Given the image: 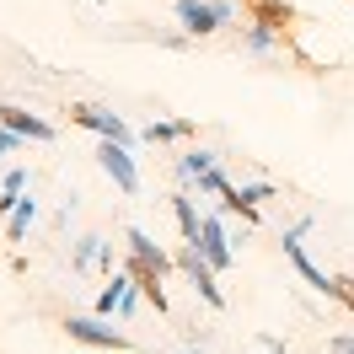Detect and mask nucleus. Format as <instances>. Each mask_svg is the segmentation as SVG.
<instances>
[{
  "instance_id": "1",
  "label": "nucleus",
  "mask_w": 354,
  "mask_h": 354,
  "mask_svg": "<svg viewBox=\"0 0 354 354\" xmlns=\"http://www.w3.org/2000/svg\"><path fill=\"white\" fill-rule=\"evenodd\" d=\"M177 17L188 27V38H209L236 22V0H177Z\"/></svg>"
},
{
  "instance_id": "2",
  "label": "nucleus",
  "mask_w": 354,
  "mask_h": 354,
  "mask_svg": "<svg viewBox=\"0 0 354 354\" xmlns=\"http://www.w3.org/2000/svg\"><path fill=\"white\" fill-rule=\"evenodd\" d=\"M177 268H183V274L194 279V290H199V295H204V306H215V311L225 306L221 285H215V263H209V258H204V252H199V242H188V247H183V252H177Z\"/></svg>"
},
{
  "instance_id": "3",
  "label": "nucleus",
  "mask_w": 354,
  "mask_h": 354,
  "mask_svg": "<svg viewBox=\"0 0 354 354\" xmlns=\"http://www.w3.org/2000/svg\"><path fill=\"white\" fill-rule=\"evenodd\" d=\"M97 167L124 188V194H140V167H134V156H129V145H118V140H102L97 145Z\"/></svg>"
},
{
  "instance_id": "4",
  "label": "nucleus",
  "mask_w": 354,
  "mask_h": 354,
  "mask_svg": "<svg viewBox=\"0 0 354 354\" xmlns=\"http://www.w3.org/2000/svg\"><path fill=\"white\" fill-rule=\"evenodd\" d=\"M70 118L81 124V129H91V134H102V140H118V145H134V134H129V124L118 118V113H108V108H91V102H81V108H70Z\"/></svg>"
},
{
  "instance_id": "5",
  "label": "nucleus",
  "mask_w": 354,
  "mask_h": 354,
  "mask_svg": "<svg viewBox=\"0 0 354 354\" xmlns=\"http://www.w3.org/2000/svg\"><path fill=\"white\" fill-rule=\"evenodd\" d=\"M65 333L75 338V344H91V349H129V338L118 328H108L102 317H70Z\"/></svg>"
},
{
  "instance_id": "6",
  "label": "nucleus",
  "mask_w": 354,
  "mask_h": 354,
  "mask_svg": "<svg viewBox=\"0 0 354 354\" xmlns=\"http://www.w3.org/2000/svg\"><path fill=\"white\" fill-rule=\"evenodd\" d=\"M199 252L215 263V274L221 268H231V258H236V247L225 242V225H221V215H204V231H199Z\"/></svg>"
},
{
  "instance_id": "7",
  "label": "nucleus",
  "mask_w": 354,
  "mask_h": 354,
  "mask_svg": "<svg viewBox=\"0 0 354 354\" xmlns=\"http://www.w3.org/2000/svg\"><path fill=\"white\" fill-rule=\"evenodd\" d=\"M124 242H129V252H134V258H140V263H145V268H156L161 279L172 274V252H167V247L156 242L151 231H140V225H134V231H129V236H124Z\"/></svg>"
},
{
  "instance_id": "8",
  "label": "nucleus",
  "mask_w": 354,
  "mask_h": 354,
  "mask_svg": "<svg viewBox=\"0 0 354 354\" xmlns=\"http://www.w3.org/2000/svg\"><path fill=\"white\" fill-rule=\"evenodd\" d=\"M0 124H11V129L22 134V140H54V124H44V118H32L27 108H11V102H0Z\"/></svg>"
},
{
  "instance_id": "9",
  "label": "nucleus",
  "mask_w": 354,
  "mask_h": 354,
  "mask_svg": "<svg viewBox=\"0 0 354 354\" xmlns=\"http://www.w3.org/2000/svg\"><path fill=\"white\" fill-rule=\"evenodd\" d=\"M209 167H221V156H215V151H204V145H194V151H183V156H177V177H183V183H194V177L209 172Z\"/></svg>"
},
{
  "instance_id": "10",
  "label": "nucleus",
  "mask_w": 354,
  "mask_h": 354,
  "mask_svg": "<svg viewBox=\"0 0 354 354\" xmlns=\"http://www.w3.org/2000/svg\"><path fill=\"white\" fill-rule=\"evenodd\" d=\"M129 285H134V274H129V268H118V274L108 279V290L97 295V317H113V311L124 306V290H129Z\"/></svg>"
},
{
  "instance_id": "11",
  "label": "nucleus",
  "mask_w": 354,
  "mask_h": 354,
  "mask_svg": "<svg viewBox=\"0 0 354 354\" xmlns=\"http://www.w3.org/2000/svg\"><path fill=\"white\" fill-rule=\"evenodd\" d=\"M172 215H177V225H183V236H188V242H199L204 221H199V209H194V199H188V194H172Z\"/></svg>"
},
{
  "instance_id": "12",
  "label": "nucleus",
  "mask_w": 354,
  "mask_h": 354,
  "mask_svg": "<svg viewBox=\"0 0 354 354\" xmlns=\"http://www.w3.org/2000/svg\"><path fill=\"white\" fill-rule=\"evenodd\" d=\"M247 48H252V54H274V48H279V27L274 22H252L247 27Z\"/></svg>"
},
{
  "instance_id": "13",
  "label": "nucleus",
  "mask_w": 354,
  "mask_h": 354,
  "mask_svg": "<svg viewBox=\"0 0 354 354\" xmlns=\"http://www.w3.org/2000/svg\"><path fill=\"white\" fill-rule=\"evenodd\" d=\"M32 221H38V204H32V199H17V209H11V225H6V236H11V242H22Z\"/></svg>"
},
{
  "instance_id": "14",
  "label": "nucleus",
  "mask_w": 354,
  "mask_h": 354,
  "mask_svg": "<svg viewBox=\"0 0 354 354\" xmlns=\"http://www.w3.org/2000/svg\"><path fill=\"white\" fill-rule=\"evenodd\" d=\"M177 134H194V124H188V118H177V124H151L145 140H151V145H167V140H177Z\"/></svg>"
},
{
  "instance_id": "15",
  "label": "nucleus",
  "mask_w": 354,
  "mask_h": 354,
  "mask_svg": "<svg viewBox=\"0 0 354 354\" xmlns=\"http://www.w3.org/2000/svg\"><path fill=\"white\" fill-rule=\"evenodd\" d=\"M194 188H199V194H225L231 183H225V172H221V167H209V172H199V177H194Z\"/></svg>"
},
{
  "instance_id": "16",
  "label": "nucleus",
  "mask_w": 354,
  "mask_h": 354,
  "mask_svg": "<svg viewBox=\"0 0 354 354\" xmlns=\"http://www.w3.org/2000/svg\"><path fill=\"white\" fill-rule=\"evenodd\" d=\"M0 188H11V194H22V188H27V172H22V167H11V172L0 177Z\"/></svg>"
},
{
  "instance_id": "17",
  "label": "nucleus",
  "mask_w": 354,
  "mask_h": 354,
  "mask_svg": "<svg viewBox=\"0 0 354 354\" xmlns=\"http://www.w3.org/2000/svg\"><path fill=\"white\" fill-rule=\"evenodd\" d=\"M328 349H333V354H354V338H349V333H344V338H333Z\"/></svg>"
}]
</instances>
